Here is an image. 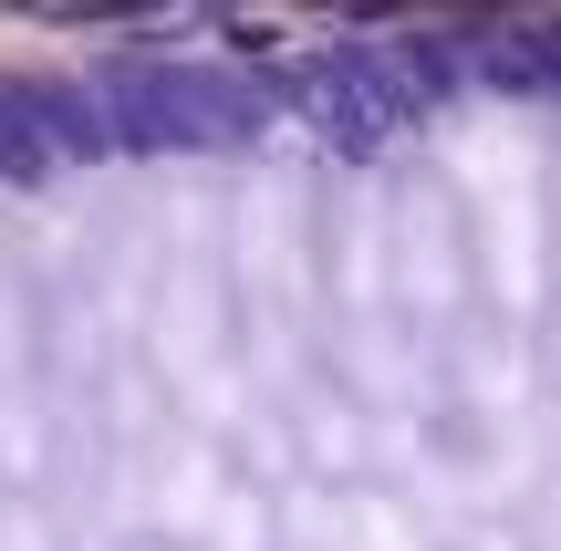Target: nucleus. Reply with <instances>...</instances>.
Here are the masks:
<instances>
[{
    "mask_svg": "<svg viewBox=\"0 0 561 551\" xmlns=\"http://www.w3.org/2000/svg\"><path fill=\"white\" fill-rule=\"evenodd\" d=\"M468 219L479 291L500 302V333L551 323V125L530 104H458L426 146Z\"/></svg>",
    "mask_w": 561,
    "mask_h": 551,
    "instance_id": "1",
    "label": "nucleus"
},
{
    "mask_svg": "<svg viewBox=\"0 0 561 551\" xmlns=\"http://www.w3.org/2000/svg\"><path fill=\"white\" fill-rule=\"evenodd\" d=\"M385 282H396V312H405L437 354L468 333L479 261H468V219H458V198H447L437 167H396V208H385Z\"/></svg>",
    "mask_w": 561,
    "mask_h": 551,
    "instance_id": "2",
    "label": "nucleus"
},
{
    "mask_svg": "<svg viewBox=\"0 0 561 551\" xmlns=\"http://www.w3.org/2000/svg\"><path fill=\"white\" fill-rule=\"evenodd\" d=\"M280 551H437L426 520L385 490H322V479H291L280 490Z\"/></svg>",
    "mask_w": 561,
    "mask_h": 551,
    "instance_id": "3",
    "label": "nucleus"
},
{
    "mask_svg": "<svg viewBox=\"0 0 561 551\" xmlns=\"http://www.w3.org/2000/svg\"><path fill=\"white\" fill-rule=\"evenodd\" d=\"M479 551H520V541H510V531H479Z\"/></svg>",
    "mask_w": 561,
    "mask_h": 551,
    "instance_id": "4",
    "label": "nucleus"
}]
</instances>
